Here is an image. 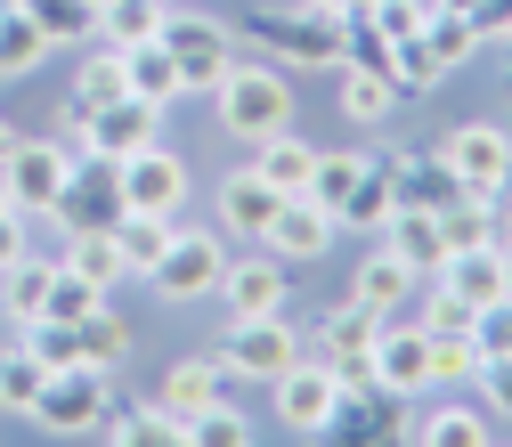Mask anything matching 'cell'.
<instances>
[{"mask_svg":"<svg viewBox=\"0 0 512 447\" xmlns=\"http://www.w3.org/2000/svg\"><path fill=\"white\" fill-rule=\"evenodd\" d=\"M439 285H447V293H464V301H472V317H480L488 301H504V252H496V244L447 252V261H439Z\"/></svg>","mask_w":512,"mask_h":447,"instance_id":"obj_21","label":"cell"},{"mask_svg":"<svg viewBox=\"0 0 512 447\" xmlns=\"http://www.w3.org/2000/svg\"><path fill=\"white\" fill-rule=\"evenodd\" d=\"M0 179H9V196L25 220H41L57 196H66V179H74V147H57V139H17L9 163H0Z\"/></svg>","mask_w":512,"mask_h":447,"instance_id":"obj_10","label":"cell"},{"mask_svg":"<svg viewBox=\"0 0 512 447\" xmlns=\"http://www.w3.org/2000/svg\"><path fill=\"white\" fill-rule=\"evenodd\" d=\"M342 114L358 122V131H382V122L399 114V82L374 74V66H342Z\"/></svg>","mask_w":512,"mask_h":447,"instance_id":"obj_27","label":"cell"},{"mask_svg":"<svg viewBox=\"0 0 512 447\" xmlns=\"http://www.w3.org/2000/svg\"><path fill=\"white\" fill-rule=\"evenodd\" d=\"M366 17L382 25V41H407V33H423V17H431V0H374Z\"/></svg>","mask_w":512,"mask_h":447,"instance_id":"obj_45","label":"cell"},{"mask_svg":"<svg viewBox=\"0 0 512 447\" xmlns=\"http://www.w3.org/2000/svg\"><path fill=\"white\" fill-rule=\"evenodd\" d=\"M391 179H399V204H431V212H439L447 196H464L456 171L439 163V147H431V155H399V163H391Z\"/></svg>","mask_w":512,"mask_h":447,"instance_id":"obj_32","label":"cell"},{"mask_svg":"<svg viewBox=\"0 0 512 447\" xmlns=\"http://www.w3.org/2000/svg\"><path fill=\"white\" fill-rule=\"evenodd\" d=\"M49 41H98V0H17Z\"/></svg>","mask_w":512,"mask_h":447,"instance_id":"obj_39","label":"cell"},{"mask_svg":"<svg viewBox=\"0 0 512 447\" xmlns=\"http://www.w3.org/2000/svg\"><path fill=\"white\" fill-rule=\"evenodd\" d=\"M212 399H220V358H179V366L163 374V407H179L187 423H196Z\"/></svg>","mask_w":512,"mask_h":447,"instance_id":"obj_35","label":"cell"},{"mask_svg":"<svg viewBox=\"0 0 512 447\" xmlns=\"http://www.w3.org/2000/svg\"><path fill=\"white\" fill-rule=\"evenodd\" d=\"M212 204H220V236H244V244H261L285 196H277V187H269L261 171H252V163H244V171H228V179H220V196H212Z\"/></svg>","mask_w":512,"mask_h":447,"instance_id":"obj_16","label":"cell"},{"mask_svg":"<svg viewBox=\"0 0 512 447\" xmlns=\"http://www.w3.org/2000/svg\"><path fill=\"white\" fill-rule=\"evenodd\" d=\"M122 90H131V74H122V49L106 41L90 66L74 74V90H66V122H90V114H98V106H114Z\"/></svg>","mask_w":512,"mask_h":447,"instance_id":"obj_25","label":"cell"},{"mask_svg":"<svg viewBox=\"0 0 512 447\" xmlns=\"http://www.w3.org/2000/svg\"><path fill=\"white\" fill-rule=\"evenodd\" d=\"M480 334H431V391H472V374H480Z\"/></svg>","mask_w":512,"mask_h":447,"instance_id":"obj_36","label":"cell"},{"mask_svg":"<svg viewBox=\"0 0 512 447\" xmlns=\"http://www.w3.org/2000/svg\"><path fill=\"white\" fill-rule=\"evenodd\" d=\"M374 334H382V317H374L366 301H334L326 317H317L309 342H317V358L342 374V391H358V382H374V366H366V358H374Z\"/></svg>","mask_w":512,"mask_h":447,"instance_id":"obj_11","label":"cell"},{"mask_svg":"<svg viewBox=\"0 0 512 447\" xmlns=\"http://www.w3.org/2000/svg\"><path fill=\"white\" fill-rule=\"evenodd\" d=\"M382 244H391L415 277H439V261H447V236H439V212L431 204H399L391 228H382Z\"/></svg>","mask_w":512,"mask_h":447,"instance_id":"obj_19","label":"cell"},{"mask_svg":"<svg viewBox=\"0 0 512 447\" xmlns=\"http://www.w3.org/2000/svg\"><path fill=\"white\" fill-rule=\"evenodd\" d=\"M41 382H49V366H41V350L17 334L9 350H0V407L9 415H33V399H41Z\"/></svg>","mask_w":512,"mask_h":447,"instance_id":"obj_31","label":"cell"},{"mask_svg":"<svg viewBox=\"0 0 512 447\" xmlns=\"http://www.w3.org/2000/svg\"><path fill=\"white\" fill-rule=\"evenodd\" d=\"M293 358H309V334H293V317L277 309V317H228V342H220V374H236V382H269L293 366Z\"/></svg>","mask_w":512,"mask_h":447,"instance_id":"obj_4","label":"cell"},{"mask_svg":"<svg viewBox=\"0 0 512 447\" xmlns=\"http://www.w3.org/2000/svg\"><path fill=\"white\" fill-rule=\"evenodd\" d=\"M114 187H122V204H131V212H179L196 179H187V163L155 139V147H139V155L114 163Z\"/></svg>","mask_w":512,"mask_h":447,"instance_id":"obj_13","label":"cell"},{"mask_svg":"<svg viewBox=\"0 0 512 447\" xmlns=\"http://www.w3.org/2000/svg\"><path fill=\"white\" fill-rule=\"evenodd\" d=\"M147 277H155V293H163V301H212V293H220V277H228V244H220L212 228H171L163 261H155Z\"/></svg>","mask_w":512,"mask_h":447,"instance_id":"obj_6","label":"cell"},{"mask_svg":"<svg viewBox=\"0 0 512 447\" xmlns=\"http://www.w3.org/2000/svg\"><path fill=\"white\" fill-rule=\"evenodd\" d=\"M57 269H74V277H90V285H131V261H122V244H114V228H74L66 236V252H57Z\"/></svg>","mask_w":512,"mask_h":447,"instance_id":"obj_22","label":"cell"},{"mask_svg":"<svg viewBox=\"0 0 512 447\" xmlns=\"http://www.w3.org/2000/svg\"><path fill=\"white\" fill-rule=\"evenodd\" d=\"M163 9H171V0H106V9H98V41H114V49L155 41L163 33Z\"/></svg>","mask_w":512,"mask_h":447,"instance_id":"obj_38","label":"cell"},{"mask_svg":"<svg viewBox=\"0 0 512 447\" xmlns=\"http://www.w3.org/2000/svg\"><path fill=\"white\" fill-rule=\"evenodd\" d=\"M472 399H480L496 423H512V358H480V374H472Z\"/></svg>","mask_w":512,"mask_h":447,"instance_id":"obj_43","label":"cell"},{"mask_svg":"<svg viewBox=\"0 0 512 447\" xmlns=\"http://www.w3.org/2000/svg\"><path fill=\"white\" fill-rule=\"evenodd\" d=\"M122 212H131V204H122V187H114V163H98L90 179L74 171V179H66V196L49 204V220L66 228V236H74V228H114Z\"/></svg>","mask_w":512,"mask_h":447,"instance_id":"obj_17","label":"cell"},{"mask_svg":"<svg viewBox=\"0 0 512 447\" xmlns=\"http://www.w3.org/2000/svg\"><path fill=\"white\" fill-rule=\"evenodd\" d=\"M358 171H366V155H350V147H317L301 196H309L317 212H342V204H350V187H358Z\"/></svg>","mask_w":512,"mask_h":447,"instance_id":"obj_30","label":"cell"},{"mask_svg":"<svg viewBox=\"0 0 512 447\" xmlns=\"http://www.w3.org/2000/svg\"><path fill=\"white\" fill-rule=\"evenodd\" d=\"M122 74H131V90L155 98V106L187 98V74H179V57H171L163 41H131V49H122Z\"/></svg>","mask_w":512,"mask_h":447,"instance_id":"obj_26","label":"cell"},{"mask_svg":"<svg viewBox=\"0 0 512 447\" xmlns=\"http://www.w3.org/2000/svg\"><path fill=\"white\" fill-rule=\"evenodd\" d=\"M374 382L382 391H399V399H415V391H431V326H415V317L399 309V317H382V334H374Z\"/></svg>","mask_w":512,"mask_h":447,"instance_id":"obj_12","label":"cell"},{"mask_svg":"<svg viewBox=\"0 0 512 447\" xmlns=\"http://www.w3.org/2000/svg\"><path fill=\"white\" fill-rule=\"evenodd\" d=\"M90 309H106V285H90V277H74V269H57V285H49V317H57V326H82Z\"/></svg>","mask_w":512,"mask_h":447,"instance_id":"obj_42","label":"cell"},{"mask_svg":"<svg viewBox=\"0 0 512 447\" xmlns=\"http://www.w3.org/2000/svg\"><path fill=\"white\" fill-rule=\"evenodd\" d=\"M49 49H57V41H49V33L17 9V0H0V74H33Z\"/></svg>","mask_w":512,"mask_h":447,"instance_id":"obj_34","label":"cell"},{"mask_svg":"<svg viewBox=\"0 0 512 447\" xmlns=\"http://www.w3.org/2000/svg\"><path fill=\"white\" fill-rule=\"evenodd\" d=\"M391 82H399V98H407V90H439V82H447V66L431 57V41H423V33L391 41Z\"/></svg>","mask_w":512,"mask_h":447,"instance_id":"obj_41","label":"cell"},{"mask_svg":"<svg viewBox=\"0 0 512 447\" xmlns=\"http://www.w3.org/2000/svg\"><path fill=\"white\" fill-rule=\"evenodd\" d=\"M25 261V212H0V269Z\"/></svg>","mask_w":512,"mask_h":447,"instance_id":"obj_48","label":"cell"},{"mask_svg":"<svg viewBox=\"0 0 512 447\" xmlns=\"http://www.w3.org/2000/svg\"><path fill=\"white\" fill-rule=\"evenodd\" d=\"M391 212H399V179H391V163H366L358 187H350V204L334 212V228H366V236H382V228H391Z\"/></svg>","mask_w":512,"mask_h":447,"instance_id":"obj_24","label":"cell"},{"mask_svg":"<svg viewBox=\"0 0 512 447\" xmlns=\"http://www.w3.org/2000/svg\"><path fill=\"white\" fill-rule=\"evenodd\" d=\"M431 9H456V17H472V9H480V0H431Z\"/></svg>","mask_w":512,"mask_h":447,"instance_id":"obj_50","label":"cell"},{"mask_svg":"<svg viewBox=\"0 0 512 447\" xmlns=\"http://www.w3.org/2000/svg\"><path fill=\"white\" fill-rule=\"evenodd\" d=\"M98 9H106V0H98Z\"/></svg>","mask_w":512,"mask_h":447,"instance_id":"obj_54","label":"cell"},{"mask_svg":"<svg viewBox=\"0 0 512 447\" xmlns=\"http://www.w3.org/2000/svg\"><path fill=\"white\" fill-rule=\"evenodd\" d=\"M504 41H512V33H504Z\"/></svg>","mask_w":512,"mask_h":447,"instance_id":"obj_55","label":"cell"},{"mask_svg":"<svg viewBox=\"0 0 512 447\" xmlns=\"http://www.w3.org/2000/svg\"><path fill=\"white\" fill-rule=\"evenodd\" d=\"M66 131H82V155L90 163H122V155H139V147L163 139V106L139 98V90H122L114 106H98L90 122H66Z\"/></svg>","mask_w":512,"mask_h":447,"instance_id":"obj_8","label":"cell"},{"mask_svg":"<svg viewBox=\"0 0 512 447\" xmlns=\"http://www.w3.org/2000/svg\"><path fill=\"white\" fill-rule=\"evenodd\" d=\"M309 163H317V147H309V139H293V122H285V131H269V139H261V155H252V171H261L277 196H301V187H309Z\"/></svg>","mask_w":512,"mask_h":447,"instance_id":"obj_28","label":"cell"},{"mask_svg":"<svg viewBox=\"0 0 512 447\" xmlns=\"http://www.w3.org/2000/svg\"><path fill=\"white\" fill-rule=\"evenodd\" d=\"M415 285H423V277L399 261L391 244H382V252H366V261H358V277H350V301H366L374 317H399V309L415 301Z\"/></svg>","mask_w":512,"mask_h":447,"instance_id":"obj_18","label":"cell"},{"mask_svg":"<svg viewBox=\"0 0 512 447\" xmlns=\"http://www.w3.org/2000/svg\"><path fill=\"white\" fill-rule=\"evenodd\" d=\"M496 252H504V293H512V236H496Z\"/></svg>","mask_w":512,"mask_h":447,"instance_id":"obj_49","label":"cell"},{"mask_svg":"<svg viewBox=\"0 0 512 447\" xmlns=\"http://www.w3.org/2000/svg\"><path fill=\"white\" fill-rule=\"evenodd\" d=\"M171 57H179V74L187 90H220V74L236 66V33L220 17H196V9H163V33H155Z\"/></svg>","mask_w":512,"mask_h":447,"instance_id":"obj_7","label":"cell"},{"mask_svg":"<svg viewBox=\"0 0 512 447\" xmlns=\"http://www.w3.org/2000/svg\"><path fill=\"white\" fill-rule=\"evenodd\" d=\"M472 25H480V41H488V33L504 41V33H512V0H480V9H472Z\"/></svg>","mask_w":512,"mask_h":447,"instance_id":"obj_47","label":"cell"},{"mask_svg":"<svg viewBox=\"0 0 512 447\" xmlns=\"http://www.w3.org/2000/svg\"><path fill=\"white\" fill-rule=\"evenodd\" d=\"M9 147H17V131H9V122H0V163H9Z\"/></svg>","mask_w":512,"mask_h":447,"instance_id":"obj_52","label":"cell"},{"mask_svg":"<svg viewBox=\"0 0 512 447\" xmlns=\"http://www.w3.org/2000/svg\"><path fill=\"white\" fill-rule=\"evenodd\" d=\"M269 391H277V423H285L293 439H326L334 415H342V374H334L326 358H293Z\"/></svg>","mask_w":512,"mask_h":447,"instance_id":"obj_5","label":"cell"},{"mask_svg":"<svg viewBox=\"0 0 512 447\" xmlns=\"http://www.w3.org/2000/svg\"><path fill=\"white\" fill-rule=\"evenodd\" d=\"M407 439H423V447H488V439H496V415H488L480 399H464V407H431V415L407 423Z\"/></svg>","mask_w":512,"mask_h":447,"instance_id":"obj_23","label":"cell"},{"mask_svg":"<svg viewBox=\"0 0 512 447\" xmlns=\"http://www.w3.org/2000/svg\"><path fill=\"white\" fill-rule=\"evenodd\" d=\"M196 447H252V423H244L236 407H220V399H212V407L196 415Z\"/></svg>","mask_w":512,"mask_h":447,"instance_id":"obj_44","label":"cell"},{"mask_svg":"<svg viewBox=\"0 0 512 447\" xmlns=\"http://www.w3.org/2000/svg\"><path fill=\"white\" fill-rule=\"evenodd\" d=\"M261 244L277 252V261H285V269H301V261H326V252H334V212H317L309 196H285Z\"/></svg>","mask_w":512,"mask_h":447,"instance_id":"obj_15","label":"cell"},{"mask_svg":"<svg viewBox=\"0 0 512 447\" xmlns=\"http://www.w3.org/2000/svg\"><path fill=\"white\" fill-rule=\"evenodd\" d=\"M439 236H447V252L496 244V204H488V196H447V204H439Z\"/></svg>","mask_w":512,"mask_h":447,"instance_id":"obj_37","label":"cell"},{"mask_svg":"<svg viewBox=\"0 0 512 447\" xmlns=\"http://www.w3.org/2000/svg\"><path fill=\"white\" fill-rule=\"evenodd\" d=\"M301 9H326V17H342V9H350V0H301Z\"/></svg>","mask_w":512,"mask_h":447,"instance_id":"obj_51","label":"cell"},{"mask_svg":"<svg viewBox=\"0 0 512 447\" xmlns=\"http://www.w3.org/2000/svg\"><path fill=\"white\" fill-rule=\"evenodd\" d=\"M423 41H431V57H439L447 74L480 57V25H472V17H456V9H431V17H423Z\"/></svg>","mask_w":512,"mask_h":447,"instance_id":"obj_40","label":"cell"},{"mask_svg":"<svg viewBox=\"0 0 512 447\" xmlns=\"http://www.w3.org/2000/svg\"><path fill=\"white\" fill-rule=\"evenodd\" d=\"M66 334H74V366H106L114 374L122 358H131V326H122L114 309H90L82 326H66Z\"/></svg>","mask_w":512,"mask_h":447,"instance_id":"obj_29","label":"cell"},{"mask_svg":"<svg viewBox=\"0 0 512 447\" xmlns=\"http://www.w3.org/2000/svg\"><path fill=\"white\" fill-rule=\"evenodd\" d=\"M171 212H122L114 220V244H122V261H131V277H147L155 261H163V244H171Z\"/></svg>","mask_w":512,"mask_h":447,"instance_id":"obj_33","label":"cell"},{"mask_svg":"<svg viewBox=\"0 0 512 447\" xmlns=\"http://www.w3.org/2000/svg\"><path fill=\"white\" fill-rule=\"evenodd\" d=\"M439 163L456 171L464 196H496V187H512V131H496V122H456V131L439 139Z\"/></svg>","mask_w":512,"mask_h":447,"instance_id":"obj_9","label":"cell"},{"mask_svg":"<svg viewBox=\"0 0 512 447\" xmlns=\"http://www.w3.org/2000/svg\"><path fill=\"white\" fill-rule=\"evenodd\" d=\"M285 293H293V277H285V261L269 244H252L244 261H228V277H220V309L228 317H277Z\"/></svg>","mask_w":512,"mask_h":447,"instance_id":"obj_14","label":"cell"},{"mask_svg":"<svg viewBox=\"0 0 512 447\" xmlns=\"http://www.w3.org/2000/svg\"><path fill=\"white\" fill-rule=\"evenodd\" d=\"M212 106H220V131H228V139H252V147H261L269 131L293 122V82H285L277 57H269V66H244V57H236V66L220 74V90H212Z\"/></svg>","mask_w":512,"mask_h":447,"instance_id":"obj_1","label":"cell"},{"mask_svg":"<svg viewBox=\"0 0 512 447\" xmlns=\"http://www.w3.org/2000/svg\"><path fill=\"white\" fill-rule=\"evenodd\" d=\"M350 9H374V0H350Z\"/></svg>","mask_w":512,"mask_h":447,"instance_id":"obj_53","label":"cell"},{"mask_svg":"<svg viewBox=\"0 0 512 447\" xmlns=\"http://www.w3.org/2000/svg\"><path fill=\"white\" fill-rule=\"evenodd\" d=\"M472 334H480V350H488V358H512V293H504V301H488V309L472 317Z\"/></svg>","mask_w":512,"mask_h":447,"instance_id":"obj_46","label":"cell"},{"mask_svg":"<svg viewBox=\"0 0 512 447\" xmlns=\"http://www.w3.org/2000/svg\"><path fill=\"white\" fill-rule=\"evenodd\" d=\"M49 285H57V261H41V252H25V261L0 269V309H9V334L49 317Z\"/></svg>","mask_w":512,"mask_h":447,"instance_id":"obj_20","label":"cell"},{"mask_svg":"<svg viewBox=\"0 0 512 447\" xmlns=\"http://www.w3.org/2000/svg\"><path fill=\"white\" fill-rule=\"evenodd\" d=\"M106 407H114V374L106 366H57L25 423H41L49 439H90V431H106Z\"/></svg>","mask_w":512,"mask_h":447,"instance_id":"obj_2","label":"cell"},{"mask_svg":"<svg viewBox=\"0 0 512 447\" xmlns=\"http://www.w3.org/2000/svg\"><path fill=\"white\" fill-rule=\"evenodd\" d=\"M252 41H261L277 66H301V74H342V17H326V9H293L277 17V9H261L252 17Z\"/></svg>","mask_w":512,"mask_h":447,"instance_id":"obj_3","label":"cell"}]
</instances>
